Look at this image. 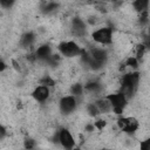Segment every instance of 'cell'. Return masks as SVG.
<instances>
[{
	"mask_svg": "<svg viewBox=\"0 0 150 150\" xmlns=\"http://www.w3.org/2000/svg\"><path fill=\"white\" fill-rule=\"evenodd\" d=\"M34 40H35V36H34L33 33H26V34L21 38V45H22L23 47H30V46L33 45Z\"/></svg>",
	"mask_w": 150,
	"mask_h": 150,
	"instance_id": "cell-12",
	"label": "cell"
},
{
	"mask_svg": "<svg viewBox=\"0 0 150 150\" xmlns=\"http://www.w3.org/2000/svg\"><path fill=\"white\" fill-rule=\"evenodd\" d=\"M117 127L127 134H134L139 128V123L135 117H121L117 120Z\"/></svg>",
	"mask_w": 150,
	"mask_h": 150,
	"instance_id": "cell-4",
	"label": "cell"
},
{
	"mask_svg": "<svg viewBox=\"0 0 150 150\" xmlns=\"http://www.w3.org/2000/svg\"><path fill=\"white\" fill-rule=\"evenodd\" d=\"M100 110V112L102 114H107V112H110L112 111V105L110 103V101L108 100V97H104V98H100L96 101L95 103Z\"/></svg>",
	"mask_w": 150,
	"mask_h": 150,
	"instance_id": "cell-10",
	"label": "cell"
},
{
	"mask_svg": "<svg viewBox=\"0 0 150 150\" xmlns=\"http://www.w3.org/2000/svg\"><path fill=\"white\" fill-rule=\"evenodd\" d=\"M94 124H95V128H97V129H100V130H101V129H103V128H104L105 122H104L103 120H98V121H96Z\"/></svg>",
	"mask_w": 150,
	"mask_h": 150,
	"instance_id": "cell-18",
	"label": "cell"
},
{
	"mask_svg": "<svg viewBox=\"0 0 150 150\" xmlns=\"http://www.w3.org/2000/svg\"><path fill=\"white\" fill-rule=\"evenodd\" d=\"M108 100L110 101L111 105H112V111L116 114V115H121L127 105V101L128 98L120 91V93H112V94H109L108 96Z\"/></svg>",
	"mask_w": 150,
	"mask_h": 150,
	"instance_id": "cell-2",
	"label": "cell"
},
{
	"mask_svg": "<svg viewBox=\"0 0 150 150\" xmlns=\"http://www.w3.org/2000/svg\"><path fill=\"white\" fill-rule=\"evenodd\" d=\"M14 2H15V0H0L2 8H11L14 5Z\"/></svg>",
	"mask_w": 150,
	"mask_h": 150,
	"instance_id": "cell-16",
	"label": "cell"
},
{
	"mask_svg": "<svg viewBox=\"0 0 150 150\" xmlns=\"http://www.w3.org/2000/svg\"><path fill=\"white\" fill-rule=\"evenodd\" d=\"M33 98L36 101V102H46L48 98H49V95H50V90H49V87L48 86H38L34 90H33Z\"/></svg>",
	"mask_w": 150,
	"mask_h": 150,
	"instance_id": "cell-8",
	"label": "cell"
},
{
	"mask_svg": "<svg viewBox=\"0 0 150 150\" xmlns=\"http://www.w3.org/2000/svg\"><path fill=\"white\" fill-rule=\"evenodd\" d=\"M76 105H77V100H76V96H74V95L63 96L59 102L60 111L66 115L73 112L76 109Z\"/></svg>",
	"mask_w": 150,
	"mask_h": 150,
	"instance_id": "cell-5",
	"label": "cell"
},
{
	"mask_svg": "<svg viewBox=\"0 0 150 150\" xmlns=\"http://www.w3.org/2000/svg\"><path fill=\"white\" fill-rule=\"evenodd\" d=\"M127 66L130 68H137L138 66V59L136 56H130L127 60Z\"/></svg>",
	"mask_w": 150,
	"mask_h": 150,
	"instance_id": "cell-15",
	"label": "cell"
},
{
	"mask_svg": "<svg viewBox=\"0 0 150 150\" xmlns=\"http://www.w3.org/2000/svg\"><path fill=\"white\" fill-rule=\"evenodd\" d=\"M138 82H139V75L136 71L125 74L122 79L121 82V93L127 97H131V95L135 93L136 88L138 87Z\"/></svg>",
	"mask_w": 150,
	"mask_h": 150,
	"instance_id": "cell-1",
	"label": "cell"
},
{
	"mask_svg": "<svg viewBox=\"0 0 150 150\" xmlns=\"http://www.w3.org/2000/svg\"><path fill=\"white\" fill-rule=\"evenodd\" d=\"M70 91H71V95L76 96V97H77V96H81V95L83 94V86L80 84V83H75V84L71 86Z\"/></svg>",
	"mask_w": 150,
	"mask_h": 150,
	"instance_id": "cell-13",
	"label": "cell"
},
{
	"mask_svg": "<svg viewBox=\"0 0 150 150\" xmlns=\"http://www.w3.org/2000/svg\"><path fill=\"white\" fill-rule=\"evenodd\" d=\"M148 48H149V49H150V39H149V40H148Z\"/></svg>",
	"mask_w": 150,
	"mask_h": 150,
	"instance_id": "cell-20",
	"label": "cell"
},
{
	"mask_svg": "<svg viewBox=\"0 0 150 150\" xmlns=\"http://www.w3.org/2000/svg\"><path fill=\"white\" fill-rule=\"evenodd\" d=\"M91 38L94 41L101 45H109L112 41V30L110 27H101L93 32Z\"/></svg>",
	"mask_w": 150,
	"mask_h": 150,
	"instance_id": "cell-3",
	"label": "cell"
},
{
	"mask_svg": "<svg viewBox=\"0 0 150 150\" xmlns=\"http://www.w3.org/2000/svg\"><path fill=\"white\" fill-rule=\"evenodd\" d=\"M57 139H59L61 146H63L66 149H71V148L75 146V139H74L71 132L68 129H66V128H62L59 131Z\"/></svg>",
	"mask_w": 150,
	"mask_h": 150,
	"instance_id": "cell-7",
	"label": "cell"
},
{
	"mask_svg": "<svg viewBox=\"0 0 150 150\" xmlns=\"http://www.w3.org/2000/svg\"><path fill=\"white\" fill-rule=\"evenodd\" d=\"M142 150H150V137H148L146 139H144L143 142H141L139 144Z\"/></svg>",
	"mask_w": 150,
	"mask_h": 150,
	"instance_id": "cell-17",
	"label": "cell"
},
{
	"mask_svg": "<svg viewBox=\"0 0 150 150\" xmlns=\"http://www.w3.org/2000/svg\"><path fill=\"white\" fill-rule=\"evenodd\" d=\"M149 4H150V0H134L132 1V7L136 12L143 13V12H146V9L149 7Z\"/></svg>",
	"mask_w": 150,
	"mask_h": 150,
	"instance_id": "cell-11",
	"label": "cell"
},
{
	"mask_svg": "<svg viewBox=\"0 0 150 150\" xmlns=\"http://www.w3.org/2000/svg\"><path fill=\"white\" fill-rule=\"evenodd\" d=\"M87 112H88L90 116H97V115L100 114V110H98V108H97L96 104H89V105L87 107Z\"/></svg>",
	"mask_w": 150,
	"mask_h": 150,
	"instance_id": "cell-14",
	"label": "cell"
},
{
	"mask_svg": "<svg viewBox=\"0 0 150 150\" xmlns=\"http://www.w3.org/2000/svg\"><path fill=\"white\" fill-rule=\"evenodd\" d=\"M23 142H25V148H33V146H34V141L30 139V138H29V139L27 138V139L23 141Z\"/></svg>",
	"mask_w": 150,
	"mask_h": 150,
	"instance_id": "cell-19",
	"label": "cell"
},
{
	"mask_svg": "<svg viewBox=\"0 0 150 150\" xmlns=\"http://www.w3.org/2000/svg\"><path fill=\"white\" fill-rule=\"evenodd\" d=\"M59 50L63 56H67V57H74L81 53L79 45L74 41H66V42L60 43Z\"/></svg>",
	"mask_w": 150,
	"mask_h": 150,
	"instance_id": "cell-6",
	"label": "cell"
},
{
	"mask_svg": "<svg viewBox=\"0 0 150 150\" xmlns=\"http://www.w3.org/2000/svg\"><path fill=\"white\" fill-rule=\"evenodd\" d=\"M71 30H73V33H74L75 35L82 36V35H84V33H86V23H84L81 19L75 18V19L73 20V22H71Z\"/></svg>",
	"mask_w": 150,
	"mask_h": 150,
	"instance_id": "cell-9",
	"label": "cell"
}]
</instances>
